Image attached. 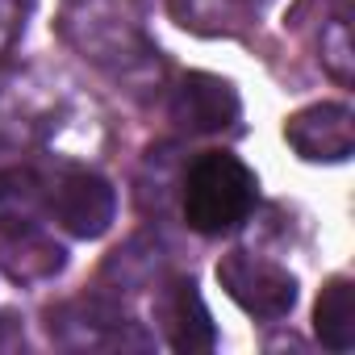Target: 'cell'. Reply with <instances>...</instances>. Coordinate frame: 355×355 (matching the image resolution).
I'll list each match as a JSON object with an SVG mask.
<instances>
[{"label":"cell","instance_id":"5bb4252c","mask_svg":"<svg viewBox=\"0 0 355 355\" xmlns=\"http://www.w3.org/2000/svg\"><path fill=\"white\" fill-rule=\"evenodd\" d=\"M30 13H34V0H0V59L21 42Z\"/></svg>","mask_w":355,"mask_h":355},{"label":"cell","instance_id":"7c38bea8","mask_svg":"<svg viewBox=\"0 0 355 355\" xmlns=\"http://www.w3.org/2000/svg\"><path fill=\"white\" fill-rule=\"evenodd\" d=\"M322 67L338 80V84H351V71H355V46H351V26H347V13L338 9L330 17V26L322 30Z\"/></svg>","mask_w":355,"mask_h":355},{"label":"cell","instance_id":"30bf717a","mask_svg":"<svg viewBox=\"0 0 355 355\" xmlns=\"http://www.w3.org/2000/svg\"><path fill=\"white\" fill-rule=\"evenodd\" d=\"M0 263L17 284H42L55 272H63L67 251L63 243H55V234H46L42 226H30V230L0 234Z\"/></svg>","mask_w":355,"mask_h":355},{"label":"cell","instance_id":"277c9868","mask_svg":"<svg viewBox=\"0 0 355 355\" xmlns=\"http://www.w3.org/2000/svg\"><path fill=\"white\" fill-rule=\"evenodd\" d=\"M218 284L226 288V297L243 313L263 318V322H280L297 305V276L284 263L251 255V251L222 255L218 259Z\"/></svg>","mask_w":355,"mask_h":355},{"label":"cell","instance_id":"8fae6325","mask_svg":"<svg viewBox=\"0 0 355 355\" xmlns=\"http://www.w3.org/2000/svg\"><path fill=\"white\" fill-rule=\"evenodd\" d=\"M313 334L330 351L355 347V284L347 276H330L313 305Z\"/></svg>","mask_w":355,"mask_h":355},{"label":"cell","instance_id":"4fadbf2b","mask_svg":"<svg viewBox=\"0 0 355 355\" xmlns=\"http://www.w3.org/2000/svg\"><path fill=\"white\" fill-rule=\"evenodd\" d=\"M268 0H189V17L193 21H209V26H243L247 17H255Z\"/></svg>","mask_w":355,"mask_h":355},{"label":"cell","instance_id":"8992f818","mask_svg":"<svg viewBox=\"0 0 355 355\" xmlns=\"http://www.w3.org/2000/svg\"><path fill=\"white\" fill-rule=\"evenodd\" d=\"M284 142L305 163H347L355 150V113L343 101H318L284 117Z\"/></svg>","mask_w":355,"mask_h":355},{"label":"cell","instance_id":"6da1fadb","mask_svg":"<svg viewBox=\"0 0 355 355\" xmlns=\"http://www.w3.org/2000/svg\"><path fill=\"white\" fill-rule=\"evenodd\" d=\"M255 197H259V180L239 155L205 150V155H197V163L184 175L180 209H184L189 230L218 239V234L239 230L251 218Z\"/></svg>","mask_w":355,"mask_h":355},{"label":"cell","instance_id":"52a82bcc","mask_svg":"<svg viewBox=\"0 0 355 355\" xmlns=\"http://www.w3.org/2000/svg\"><path fill=\"white\" fill-rule=\"evenodd\" d=\"M167 113L184 134H222L243 117V101L230 80H222L214 71H189L171 88Z\"/></svg>","mask_w":355,"mask_h":355},{"label":"cell","instance_id":"5b68a950","mask_svg":"<svg viewBox=\"0 0 355 355\" xmlns=\"http://www.w3.org/2000/svg\"><path fill=\"white\" fill-rule=\"evenodd\" d=\"M51 334L71 347V351H109V347H146V334L138 330V322L105 301V297H80L67 301L51 313Z\"/></svg>","mask_w":355,"mask_h":355},{"label":"cell","instance_id":"ba28073f","mask_svg":"<svg viewBox=\"0 0 355 355\" xmlns=\"http://www.w3.org/2000/svg\"><path fill=\"white\" fill-rule=\"evenodd\" d=\"M159 318H163V334H167V343L175 351H209L218 343L214 318H209V309H205L193 280H171L163 288Z\"/></svg>","mask_w":355,"mask_h":355},{"label":"cell","instance_id":"9c48e42d","mask_svg":"<svg viewBox=\"0 0 355 355\" xmlns=\"http://www.w3.org/2000/svg\"><path fill=\"white\" fill-rule=\"evenodd\" d=\"M46 222V167L13 163L0 167V234Z\"/></svg>","mask_w":355,"mask_h":355},{"label":"cell","instance_id":"7a4b0ae2","mask_svg":"<svg viewBox=\"0 0 355 355\" xmlns=\"http://www.w3.org/2000/svg\"><path fill=\"white\" fill-rule=\"evenodd\" d=\"M117 218V193L84 163L46 167V222L71 239H101Z\"/></svg>","mask_w":355,"mask_h":355},{"label":"cell","instance_id":"3957f363","mask_svg":"<svg viewBox=\"0 0 355 355\" xmlns=\"http://www.w3.org/2000/svg\"><path fill=\"white\" fill-rule=\"evenodd\" d=\"M63 92L38 71H0V146L17 150L51 138L63 121Z\"/></svg>","mask_w":355,"mask_h":355}]
</instances>
